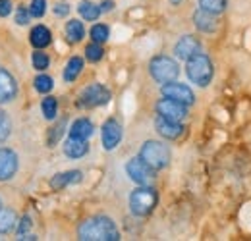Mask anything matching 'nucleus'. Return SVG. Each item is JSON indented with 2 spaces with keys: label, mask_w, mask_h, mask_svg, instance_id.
Returning <instances> with one entry per match:
<instances>
[{
  "label": "nucleus",
  "mask_w": 251,
  "mask_h": 241,
  "mask_svg": "<svg viewBox=\"0 0 251 241\" xmlns=\"http://www.w3.org/2000/svg\"><path fill=\"white\" fill-rule=\"evenodd\" d=\"M155 127L157 131L164 137V139H180L184 135V125L180 121H174V120H168V118H162V116H157L155 120Z\"/></svg>",
  "instance_id": "f8f14e48"
},
{
  "label": "nucleus",
  "mask_w": 251,
  "mask_h": 241,
  "mask_svg": "<svg viewBox=\"0 0 251 241\" xmlns=\"http://www.w3.org/2000/svg\"><path fill=\"white\" fill-rule=\"evenodd\" d=\"M174 52H176V56H178V58H182V60H189L191 56H195V54H199V52H201V43H199L195 37H191V35H184V37L176 43Z\"/></svg>",
  "instance_id": "ddd939ff"
},
{
  "label": "nucleus",
  "mask_w": 251,
  "mask_h": 241,
  "mask_svg": "<svg viewBox=\"0 0 251 241\" xmlns=\"http://www.w3.org/2000/svg\"><path fill=\"white\" fill-rule=\"evenodd\" d=\"M126 172L131 178V181H135L137 185H151L155 181V170L145 160H141L139 156L131 158L126 164Z\"/></svg>",
  "instance_id": "423d86ee"
},
{
  "label": "nucleus",
  "mask_w": 251,
  "mask_h": 241,
  "mask_svg": "<svg viewBox=\"0 0 251 241\" xmlns=\"http://www.w3.org/2000/svg\"><path fill=\"white\" fill-rule=\"evenodd\" d=\"M158 203L157 191L151 185H139L129 195V209L135 216H149Z\"/></svg>",
  "instance_id": "7ed1b4c3"
},
{
  "label": "nucleus",
  "mask_w": 251,
  "mask_h": 241,
  "mask_svg": "<svg viewBox=\"0 0 251 241\" xmlns=\"http://www.w3.org/2000/svg\"><path fill=\"white\" fill-rule=\"evenodd\" d=\"M81 180H83V174H81L79 170H70V172H62V174L52 176L50 187H52L54 191H60V189L72 185V183H79Z\"/></svg>",
  "instance_id": "dca6fc26"
},
{
  "label": "nucleus",
  "mask_w": 251,
  "mask_h": 241,
  "mask_svg": "<svg viewBox=\"0 0 251 241\" xmlns=\"http://www.w3.org/2000/svg\"><path fill=\"white\" fill-rule=\"evenodd\" d=\"M170 2H172V4H180L182 0H170Z\"/></svg>",
  "instance_id": "4c0bfd02"
},
{
  "label": "nucleus",
  "mask_w": 251,
  "mask_h": 241,
  "mask_svg": "<svg viewBox=\"0 0 251 241\" xmlns=\"http://www.w3.org/2000/svg\"><path fill=\"white\" fill-rule=\"evenodd\" d=\"M29 12H31L33 18H43L47 12V0H31Z\"/></svg>",
  "instance_id": "7c9ffc66"
},
{
  "label": "nucleus",
  "mask_w": 251,
  "mask_h": 241,
  "mask_svg": "<svg viewBox=\"0 0 251 241\" xmlns=\"http://www.w3.org/2000/svg\"><path fill=\"white\" fill-rule=\"evenodd\" d=\"M29 41H31V45L35 47V48H45V47L50 45L52 35H50V31L47 29L45 25H37V27H33L31 29Z\"/></svg>",
  "instance_id": "6ab92c4d"
},
{
  "label": "nucleus",
  "mask_w": 251,
  "mask_h": 241,
  "mask_svg": "<svg viewBox=\"0 0 251 241\" xmlns=\"http://www.w3.org/2000/svg\"><path fill=\"white\" fill-rule=\"evenodd\" d=\"M149 72H151V75L157 83L164 85V83L176 81V77L180 73V68H178L176 60H172L170 56H155L149 62Z\"/></svg>",
  "instance_id": "39448f33"
},
{
  "label": "nucleus",
  "mask_w": 251,
  "mask_h": 241,
  "mask_svg": "<svg viewBox=\"0 0 251 241\" xmlns=\"http://www.w3.org/2000/svg\"><path fill=\"white\" fill-rule=\"evenodd\" d=\"M102 54H104V50H102V47H100V43H91V45H87L85 47V58L89 62H99L102 58Z\"/></svg>",
  "instance_id": "a878e982"
},
{
  "label": "nucleus",
  "mask_w": 251,
  "mask_h": 241,
  "mask_svg": "<svg viewBox=\"0 0 251 241\" xmlns=\"http://www.w3.org/2000/svg\"><path fill=\"white\" fill-rule=\"evenodd\" d=\"M81 70H83V60H81L79 56L70 58L68 64H66V68H64V79H66L68 83L75 81V79H77V75L81 73Z\"/></svg>",
  "instance_id": "aec40b11"
},
{
  "label": "nucleus",
  "mask_w": 251,
  "mask_h": 241,
  "mask_svg": "<svg viewBox=\"0 0 251 241\" xmlns=\"http://www.w3.org/2000/svg\"><path fill=\"white\" fill-rule=\"evenodd\" d=\"M18 95V83L14 75L6 70H0V104L14 100Z\"/></svg>",
  "instance_id": "4468645a"
},
{
  "label": "nucleus",
  "mask_w": 251,
  "mask_h": 241,
  "mask_svg": "<svg viewBox=\"0 0 251 241\" xmlns=\"http://www.w3.org/2000/svg\"><path fill=\"white\" fill-rule=\"evenodd\" d=\"M18 216L12 209H0V234H8L16 228Z\"/></svg>",
  "instance_id": "412c9836"
},
{
  "label": "nucleus",
  "mask_w": 251,
  "mask_h": 241,
  "mask_svg": "<svg viewBox=\"0 0 251 241\" xmlns=\"http://www.w3.org/2000/svg\"><path fill=\"white\" fill-rule=\"evenodd\" d=\"M157 114L162 118H168V120L182 121L188 116V106L178 102V100H172V98L164 96L157 102Z\"/></svg>",
  "instance_id": "1a4fd4ad"
},
{
  "label": "nucleus",
  "mask_w": 251,
  "mask_h": 241,
  "mask_svg": "<svg viewBox=\"0 0 251 241\" xmlns=\"http://www.w3.org/2000/svg\"><path fill=\"white\" fill-rule=\"evenodd\" d=\"M114 8V2L112 0H102L100 2V12H110Z\"/></svg>",
  "instance_id": "e433bc0d"
},
{
  "label": "nucleus",
  "mask_w": 251,
  "mask_h": 241,
  "mask_svg": "<svg viewBox=\"0 0 251 241\" xmlns=\"http://www.w3.org/2000/svg\"><path fill=\"white\" fill-rule=\"evenodd\" d=\"M66 35H68V39L72 43H79L85 37V27H83V24L79 20H70L66 24Z\"/></svg>",
  "instance_id": "4be33fe9"
},
{
  "label": "nucleus",
  "mask_w": 251,
  "mask_h": 241,
  "mask_svg": "<svg viewBox=\"0 0 251 241\" xmlns=\"http://www.w3.org/2000/svg\"><path fill=\"white\" fill-rule=\"evenodd\" d=\"M162 95L166 96V98H172V100H178V102H182V104H193L195 102V95H193V91L189 89L188 85H184V83H176V81H170V83H164L162 85Z\"/></svg>",
  "instance_id": "9d476101"
},
{
  "label": "nucleus",
  "mask_w": 251,
  "mask_h": 241,
  "mask_svg": "<svg viewBox=\"0 0 251 241\" xmlns=\"http://www.w3.org/2000/svg\"><path fill=\"white\" fill-rule=\"evenodd\" d=\"M100 139H102V147L106 151H114L122 141V125H120V121L114 120V118H108L104 121L102 129H100Z\"/></svg>",
  "instance_id": "6e6552de"
},
{
  "label": "nucleus",
  "mask_w": 251,
  "mask_h": 241,
  "mask_svg": "<svg viewBox=\"0 0 251 241\" xmlns=\"http://www.w3.org/2000/svg\"><path fill=\"white\" fill-rule=\"evenodd\" d=\"M91 135H93V123L87 118L75 120L70 127V137H74V139H89Z\"/></svg>",
  "instance_id": "a211bd4d"
},
{
  "label": "nucleus",
  "mask_w": 251,
  "mask_h": 241,
  "mask_svg": "<svg viewBox=\"0 0 251 241\" xmlns=\"http://www.w3.org/2000/svg\"><path fill=\"white\" fill-rule=\"evenodd\" d=\"M41 110H43V114H45L47 120H54V118H56V112H58V102H56V98H54V96L43 98Z\"/></svg>",
  "instance_id": "b1692460"
},
{
  "label": "nucleus",
  "mask_w": 251,
  "mask_h": 241,
  "mask_svg": "<svg viewBox=\"0 0 251 241\" xmlns=\"http://www.w3.org/2000/svg\"><path fill=\"white\" fill-rule=\"evenodd\" d=\"M108 35H110V29L104 25V24H97L91 27V39H93L95 43H104L106 39H108Z\"/></svg>",
  "instance_id": "bb28decb"
},
{
  "label": "nucleus",
  "mask_w": 251,
  "mask_h": 241,
  "mask_svg": "<svg viewBox=\"0 0 251 241\" xmlns=\"http://www.w3.org/2000/svg\"><path fill=\"white\" fill-rule=\"evenodd\" d=\"M31 62H33V68H35V70H39V72L47 70V68H49V64H50L49 56H47L45 52H41V48H39V52H33Z\"/></svg>",
  "instance_id": "c756f323"
},
{
  "label": "nucleus",
  "mask_w": 251,
  "mask_h": 241,
  "mask_svg": "<svg viewBox=\"0 0 251 241\" xmlns=\"http://www.w3.org/2000/svg\"><path fill=\"white\" fill-rule=\"evenodd\" d=\"M68 12H70V4H68V2H58V4L54 6V14L60 16V18L68 16Z\"/></svg>",
  "instance_id": "f704fd0d"
},
{
  "label": "nucleus",
  "mask_w": 251,
  "mask_h": 241,
  "mask_svg": "<svg viewBox=\"0 0 251 241\" xmlns=\"http://www.w3.org/2000/svg\"><path fill=\"white\" fill-rule=\"evenodd\" d=\"M52 87H54L52 77H49V75H37L35 77V89L39 91V93L47 95L49 91H52Z\"/></svg>",
  "instance_id": "cd10ccee"
},
{
  "label": "nucleus",
  "mask_w": 251,
  "mask_h": 241,
  "mask_svg": "<svg viewBox=\"0 0 251 241\" xmlns=\"http://www.w3.org/2000/svg\"><path fill=\"white\" fill-rule=\"evenodd\" d=\"M89 152V143L87 139H74L70 137L66 143H64V154L68 158H81Z\"/></svg>",
  "instance_id": "f3484780"
},
{
  "label": "nucleus",
  "mask_w": 251,
  "mask_h": 241,
  "mask_svg": "<svg viewBox=\"0 0 251 241\" xmlns=\"http://www.w3.org/2000/svg\"><path fill=\"white\" fill-rule=\"evenodd\" d=\"M77 10H79V14L83 16V20H87V22H95V20H99V16H100V6L93 4L91 0H83Z\"/></svg>",
  "instance_id": "5701e85b"
},
{
  "label": "nucleus",
  "mask_w": 251,
  "mask_h": 241,
  "mask_svg": "<svg viewBox=\"0 0 251 241\" xmlns=\"http://www.w3.org/2000/svg\"><path fill=\"white\" fill-rule=\"evenodd\" d=\"M12 133V121L8 118L6 112L0 110V143H4Z\"/></svg>",
  "instance_id": "c85d7f7f"
},
{
  "label": "nucleus",
  "mask_w": 251,
  "mask_h": 241,
  "mask_svg": "<svg viewBox=\"0 0 251 241\" xmlns=\"http://www.w3.org/2000/svg\"><path fill=\"white\" fill-rule=\"evenodd\" d=\"M29 230H31V218L25 214V216L22 218V222L18 224V236H25Z\"/></svg>",
  "instance_id": "72a5a7b5"
},
{
  "label": "nucleus",
  "mask_w": 251,
  "mask_h": 241,
  "mask_svg": "<svg viewBox=\"0 0 251 241\" xmlns=\"http://www.w3.org/2000/svg\"><path fill=\"white\" fill-rule=\"evenodd\" d=\"M0 209H2V201H0Z\"/></svg>",
  "instance_id": "58836bf2"
},
{
  "label": "nucleus",
  "mask_w": 251,
  "mask_h": 241,
  "mask_svg": "<svg viewBox=\"0 0 251 241\" xmlns=\"http://www.w3.org/2000/svg\"><path fill=\"white\" fill-rule=\"evenodd\" d=\"M110 100V91L100 83H93L89 87L81 91L79 95V106L83 108H95V106H102Z\"/></svg>",
  "instance_id": "0eeeda50"
},
{
  "label": "nucleus",
  "mask_w": 251,
  "mask_h": 241,
  "mask_svg": "<svg viewBox=\"0 0 251 241\" xmlns=\"http://www.w3.org/2000/svg\"><path fill=\"white\" fill-rule=\"evenodd\" d=\"M139 158L145 160L153 170H162L170 162V151L160 141H145L139 151Z\"/></svg>",
  "instance_id": "20e7f679"
},
{
  "label": "nucleus",
  "mask_w": 251,
  "mask_h": 241,
  "mask_svg": "<svg viewBox=\"0 0 251 241\" xmlns=\"http://www.w3.org/2000/svg\"><path fill=\"white\" fill-rule=\"evenodd\" d=\"M186 73L191 79V83L199 85V87H207L211 81H213V75H215V68H213V62L207 54H195L191 56L189 60H186Z\"/></svg>",
  "instance_id": "f03ea898"
},
{
  "label": "nucleus",
  "mask_w": 251,
  "mask_h": 241,
  "mask_svg": "<svg viewBox=\"0 0 251 241\" xmlns=\"http://www.w3.org/2000/svg\"><path fill=\"white\" fill-rule=\"evenodd\" d=\"M193 24L195 27L203 33H213V31L219 29V20H217V14L213 12H207L203 8H199L195 14H193Z\"/></svg>",
  "instance_id": "2eb2a0df"
},
{
  "label": "nucleus",
  "mask_w": 251,
  "mask_h": 241,
  "mask_svg": "<svg viewBox=\"0 0 251 241\" xmlns=\"http://www.w3.org/2000/svg\"><path fill=\"white\" fill-rule=\"evenodd\" d=\"M31 18V12L27 8H18V14H16V24L18 25H25Z\"/></svg>",
  "instance_id": "473e14b6"
},
{
  "label": "nucleus",
  "mask_w": 251,
  "mask_h": 241,
  "mask_svg": "<svg viewBox=\"0 0 251 241\" xmlns=\"http://www.w3.org/2000/svg\"><path fill=\"white\" fill-rule=\"evenodd\" d=\"M12 12V0H0V18L10 16Z\"/></svg>",
  "instance_id": "c9c22d12"
},
{
  "label": "nucleus",
  "mask_w": 251,
  "mask_h": 241,
  "mask_svg": "<svg viewBox=\"0 0 251 241\" xmlns=\"http://www.w3.org/2000/svg\"><path fill=\"white\" fill-rule=\"evenodd\" d=\"M77 236L83 241H118L120 232L116 224L108 216H93L87 218L79 228Z\"/></svg>",
  "instance_id": "f257e3e1"
},
{
  "label": "nucleus",
  "mask_w": 251,
  "mask_h": 241,
  "mask_svg": "<svg viewBox=\"0 0 251 241\" xmlns=\"http://www.w3.org/2000/svg\"><path fill=\"white\" fill-rule=\"evenodd\" d=\"M64 125H66V121L62 120L58 125L52 127V131L49 133V147H54V145L58 143V139L62 137V133H64Z\"/></svg>",
  "instance_id": "2f4dec72"
},
{
  "label": "nucleus",
  "mask_w": 251,
  "mask_h": 241,
  "mask_svg": "<svg viewBox=\"0 0 251 241\" xmlns=\"http://www.w3.org/2000/svg\"><path fill=\"white\" fill-rule=\"evenodd\" d=\"M18 172V154L12 149H0V181L12 180Z\"/></svg>",
  "instance_id": "9b49d317"
},
{
  "label": "nucleus",
  "mask_w": 251,
  "mask_h": 241,
  "mask_svg": "<svg viewBox=\"0 0 251 241\" xmlns=\"http://www.w3.org/2000/svg\"><path fill=\"white\" fill-rule=\"evenodd\" d=\"M199 6L207 12H213V14H222L228 6V0H199Z\"/></svg>",
  "instance_id": "393cba45"
}]
</instances>
